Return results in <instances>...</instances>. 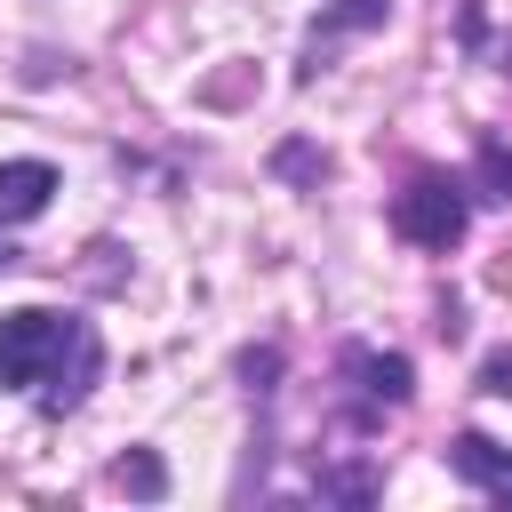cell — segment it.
I'll return each instance as SVG.
<instances>
[{"label": "cell", "mask_w": 512, "mask_h": 512, "mask_svg": "<svg viewBox=\"0 0 512 512\" xmlns=\"http://www.w3.org/2000/svg\"><path fill=\"white\" fill-rule=\"evenodd\" d=\"M480 176L496 184V200H512V152L504 144H480Z\"/></svg>", "instance_id": "ba28073f"}, {"label": "cell", "mask_w": 512, "mask_h": 512, "mask_svg": "<svg viewBox=\"0 0 512 512\" xmlns=\"http://www.w3.org/2000/svg\"><path fill=\"white\" fill-rule=\"evenodd\" d=\"M56 200V168L48 160H0V224H32Z\"/></svg>", "instance_id": "3957f363"}, {"label": "cell", "mask_w": 512, "mask_h": 512, "mask_svg": "<svg viewBox=\"0 0 512 512\" xmlns=\"http://www.w3.org/2000/svg\"><path fill=\"white\" fill-rule=\"evenodd\" d=\"M312 488H320L328 504H376V488H384V480H376L368 464H328V472H320Z\"/></svg>", "instance_id": "8992f818"}, {"label": "cell", "mask_w": 512, "mask_h": 512, "mask_svg": "<svg viewBox=\"0 0 512 512\" xmlns=\"http://www.w3.org/2000/svg\"><path fill=\"white\" fill-rule=\"evenodd\" d=\"M376 16H384V0H352L344 8V24H376Z\"/></svg>", "instance_id": "30bf717a"}, {"label": "cell", "mask_w": 512, "mask_h": 512, "mask_svg": "<svg viewBox=\"0 0 512 512\" xmlns=\"http://www.w3.org/2000/svg\"><path fill=\"white\" fill-rule=\"evenodd\" d=\"M448 472L456 480H472V488H488V496H504L512 504V448H496L488 432H464L456 448H448Z\"/></svg>", "instance_id": "277c9868"}, {"label": "cell", "mask_w": 512, "mask_h": 512, "mask_svg": "<svg viewBox=\"0 0 512 512\" xmlns=\"http://www.w3.org/2000/svg\"><path fill=\"white\" fill-rule=\"evenodd\" d=\"M464 216H472V200H464L456 176H416V184L392 200V224H400V240H416V248H456V240H464Z\"/></svg>", "instance_id": "7a4b0ae2"}, {"label": "cell", "mask_w": 512, "mask_h": 512, "mask_svg": "<svg viewBox=\"0 0 512 512\" xmlns=\"http://www.w3.org/2000/svg\"><path fill=\"white\" fill-rule=\"evenodd\" d=\"M8 264H16V248H8V232H0V272H8Z\"/></svg>", "instance_id": "8fae6325"}, {"label": "cell", "mask_w": 512, "mask_h": 512, "mask_svg": "<svg viewBox=\"0 0 512 512\" xmlns=\"http://www.w3.org/2000/svg\"><path fill=\"white\" fill-rule=\"evenodd\" d=\"M120 488H136V496H160V488H168L160 456H144V448H136V456H120Z\"/></svg>", "instance_id": "52a82bcc"}, {"label": "cell", "mask_w": 512, "mask_h": 512, "mask_svg": "<svg viewBox=\"0 0 512 512\" xmlns=\"http://www.w3.org/2000/svg\"><path fill=\"white\" fill-rule=\"evenodd\" d=\"M104 352H96V328L88 320H64V312H0V384L8 392H40V408H80L88 384H96Z\"/></svg>", "instance_id": "6da1fadb"}, {"label": "cell", "mask_w": 512, "mask_h": 512, "mask_svg": "<svg viewBox=\"0 0 512 512\" xmlns=\"http://www.w3.org/2000/svg\"><path fill=\"white\" fill-rule=\"evenodd\" d=\"M480 384H488V392H512V352H496V360L480 368Z\"/></svg>", "instance_id": "9c48e42d"}, {"label": "cell", "mask_w": 512, "mask_h": 512, "mask_svg": "<svg viewBox=\"0 0 512 512\" xmlns=\"http://www.w3.org/2000/svg\"><path fill=\"white\" fill-rule=\"evenodd\" d=\"M344 376L360 384L368 408H400L408 400V360L400 352H344Z\"/></svg>", "instance_id": "5b68a950"}]
</instances>
